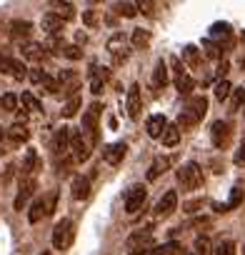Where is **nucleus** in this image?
Returning <instances> with one entry per match:
<instances>
[{
	"label": "nucleus",
	"mask_w": 245,
	"mask_h": 255,
	"mask_svg": "<svg viewBox=\"0 0 245 255\" xmlns=\"http://www.w3.org/2000/svg\"><path fill=\"white\" fill-rule=\"evenodd\" d=\"M205 113H208V98L205 95H195L185 108H183V113L178 115V128H190V125H195V123H200L203 118H205Z\"/></svg>",
	"instance_id": "obj_1"
},
{
	"label": "nucleus",
	"mask_w": 245,
	"mask_h": 255,
	"mask_svg": "<svg viewBox=\"0 0 245 255\" xmlns=\"http://www.w3.org/2000/svg\"><path fill=\"white\" fill-rule=\"evenodd\" d=\"M125 248H128V255H145V253H153L158 245H155V240H153V230L145 228V230H135V233L128 238Z\"/></svg>",
	"instance_id": "obj_2"
},
{
	"label": "nucleus",
	"mask_w": 245,
	"mask_h": 255,
	"mask_svg": "<svg viewBox=\"0 0 245 255\" xmlns=\"http://www.w3.org/2000/svg\"><path fill=\"white\" fill-rule=\"evenodd\" d=\"M178 183L183 190H198L203 185V170L198 163H185L178 170Z\"/></svg>",
	"instance_id": "obj_3"
},
{
	"label": "nucleus",
	"mask_w": 245,
	"mask_h": 255,
	"mask_svg": "<svg viewBox=\"0 0 245 255\" xmlns=\"http://www.w3.org/2000/svg\"><path fill=\"white\" fill-rule=\"evenodd\" d=\"M103 115V105L95 100L88 105V110L83 113V135L90 138V143H98V120Z\"/></svg>",
	"instance_id": "obj_4"
},
{
	"label": "nucleus",
	"mask_w": 245,
	"mask_h": 255,
	"mask_svg": "<svg viewBox=\"0 0 245 255\" xmlns=\"http://www.w3.org/2000/svg\"><path fill=\"white\" fill-rule=\"evenodd\" d=\"M73 238H75L73 220H68V218L58 220L55 228H53V245H55V250H65V248H70Z\"/></svg>",
	"instance_id": "obj_5"
},
{
	"label": "nucleus",
	"mask_w": 245,
	"mask_h": 255,
	"mask_svg": "<svg viewBox=\"0 0 245 255\" xmlns=\"http://www.w3.org/2000/svg\"><path fill=\"white\" fill-rule=\"evenodd\" d=\"M70 155L75 163H85L90 158V143L83 138V130H73V128H70Z\"/></svg>",
	"instance_id": "obj_6"
},
{
	"label": "nucleus",
	"mask_w": 245,
	"mask_h": 255,
	"mask_svg": "<svg viewBox=\"0 0 245 255\" xmlns=\"http://www.w3.org/2000/svg\"><path fill=\"white\" fill-rule=\"evenodd\" d=\"M145 198H148L145 185H133V188L125 193V213H128V215H138L140 208L145 205Z\"/></svg>",
	"instance_id": "obj_7"
},
{
	"label": "nucleus",
	"mask_w": 245,
	"mask_h": 255,
	"mask_svg": "<svg viewBox=\"0 0 245 255\" xmlns=\"http://www.w3.org/2000/svg\"><path fill=\"white\" fill-rule=\"evenodd\" d=\"M35 188H38V183H35V178H23L20 180V190H18V195H15V210H23L25 205H28V200L33 198V193H35Z\"/></svg>",
	"instance_id": "obj_8"
},
{
	"label": "nucleus",
	"mask_w": 245,
	"mask_h": 255,
	"mask_svg": "<svg viewBox=\"0 0 245 255\" xmlns=\"http://www.w3.org/2000/svg\"><path fill=\"white\" fill-rule=\"evenodd\" d=\"M210 138H213L215 148H225L228 140H230V125L225 120H215L213 128H210Z\"/></svg>",
	"instance_id": "obj_9"
},
{
	"label": "nucleus",
	"mask_w": 245,
	"mask_h": 255,
	"mask_svg": "<svg viewBox=\"0 0 245 255\" xmlns=\"http://www.w3.org/2000/svg\"><path fill=\"white\" fill-rule=\"evenodd\" d=\"M125 150H128L125 143H110V145L103 148V160L108 165H120L122 158H125Z\"/></svg>",
	"instance_id": "obj_10"
},
{
	"label": "nucleus",
	"mask_w": 245,
	"mask_h": 255,
	"mask_svg": "<svg viewBox=\"0 0 245 255\" xmlns=\"http://www.w3.org/2000/svg\"><path fill=\"white\" fill-rule=\"evenodd\" d=\"M25 65L20 63V60H13V58H3L0 55V73H5V75H10V78H15V80H23L25 78Z\"/></svg>",
	"instance_id": "obj_11"
},
{
	"label": "nucleus",
	"mask_w": 245,
	"mask_h": 255,
	"mask_svg": "<svg viewBox=\"0 0 245 255\" xmlns=\"http://www.w3.org/2000/svg\"><path fill=\"white\" fill-rule=\"evenodd\" d=\"M140 110H143V98H140V85L138 83H133L130 88H128V115L135 120L138 115H140Z\"/></svg>",
	"instance_id": "obj_12"
},
{
	"label": "nucleus",
	"mask_w": 245,
	"mask_h": 255,
	"mask_svg": "<svg viewBox=\"0 0 245 255\" xmlns=\"http://www.w3.org/2000/svg\"><path fill=\"white\" fill-rule=\"evenodd\" d=\"M175 205H178V193H175V190H168V193L158 200L155 215H158V218H168V215L175 210Z\"/></svg>",
	"instance_id": "obj_13"
},
{
	"label": "nucleus",
	"mask_w": 245,
	"mask_h": 255,
	"mask_svg": "<svg viewBox=\"0 0 245 255\" xmlns=\"http://www.w3.org/2000/svg\"><path fill=\"white\" fill-rule=\"evenodd\" d=\"M65 150H70V128H60L53 138V153L55 158H60Z\"/></svg>",
	"instance_id": "obj_14"
},
{
	"label": "nucleus",
	"mask_w": 245,
	"mask_h": 255,
	"mask_svg": "<svg viewBox=\"0 0 245 255\" xmlns=\"http://www.w3.org/2000/svg\"><path fill=\"white\" fill-rule=\"evenodd\" d=\"M165 128H168L165 115H150V118H148V123H145V130H148V135H150V138H163Z\"/></svg>",
	"instance_id": "obj_15"
},
{
	"label": "nucleus",
	"mask_w": 245,
	"mask_h": 255,
	"mask_svg": "<svg viewBox=\"0 0 245 255\" xmlns=\"http://www.w3.org/2000/svg\"><path fill=\"white\" fill-rule=\"evenodd\" d=\"M108 68H100V65H93V70H90V90L98 95V93H103V85H105V80H108Z\"/></svg>",
	"instance_id": "obj_16"
},
{
	"label": "nucleus",
	"mask_w": 245,
	"mask_h": 255,
	"mask_svg": "<svg viewBox=\"0 0 245 255\" xmlns=\"http://www.w3.org/2000/svg\"><path fill=\"white\" fill-rule=\"evenodd\" d=\"M63 23H65V20H63L58 13H45L40 25H43V30H45V33L55 35V33H60V30H63Z\"/></svg>",
	"instance_id": "obj_17"
},
{
	"label": "nucleus",
	"mask_w": 245,
	"mask_h": 255,
	"mask_svg": "<svg viewBox=\"0 0 245 255\" xmlns=\"http://www.w3.org/2000/svg\"><path fill=\"white\" fill-rule=\"evenodd\" d=\"M30 33H33V23H28V20H13L10 23V35L15 40H25V38H30Z\"/></svg>",
	"instance_id": "obj_18"
},
{
	"label": "nucleus",
	"mask_w": 245,
	"mask_h": 255,
	"mask_svg": "<svg viewBox=\"0 0 245 255\" xmlns=\"http://www.w3.org/2000/svg\"><path fill=\"white\" fill-rule=\"evenodd\" d=\"M165 85H168V65H165V60H158L155 70H153V88L163 90Z\"/></svg>",
	"instance_id": "obj_19"
},
{
	"label": "nucleus",
	"mask_w": 245,
	"mask_h": 255,
	"mask_svg": "<svg viewBox=\"0 0 245 255\" xmlns=\"http://www.w3.org/2000/svg\"><path fill=\"white\" fill-rule=\"evenodd\" d=\"M73 198H75V200H88V198H90V180H88V178L78 175V178L73 180Z\"/></svg>",
	"instance_id": "obj_20"
},
{
	"label": "nucleus",
	"mask_w": 245,
	"mask_h": 255,
	"mask_svg": "<svg viewBox=\"0 0 245 255\" xmlns=\"http://www.w3.org/2000/svg\"><path fill=\"white\" fill-rule=\"evenodd\" d=\"M170 168V158H155L153 160V165L148 168V180H155V178H160L165 170Z\"/></svg>",
	"instance_id": "obj_21"
},
{
	"label": "nucleus",
	"mask_w": 245,
	"mask_h": 255,
	"mask_svg": "<svg viewBox=\"0 0 245 255\" xmlns=\"http://www.w3.org/2000/svg\"><path fill=\"white\" fill-rule=\"evenodd\" d=\"M43 218H48V208H45V198H40V200H35L33 203V208H30V213H28V220L35 225V223H40Z\"/></svg>",
	"instance_id": "obj_22"
},
{
	"label": "nucleus",
	"mask_w": 245,
	"mask_h": 255,
	"mask_svg": "<svg viewBox=\"0 0 245 255\" xmlns=\"http://www.w3.org/2000/svg\"><path fill=\"white\" fill-rule=\"evenodd\" d=\"M160 140H163L165 148H175V145L180 143V128H178V125H168Z\"/></svg>",
	"instance_id": "obj_23"
},
{
	"label": "nucleus",
	"mask_w": 245,
	"mask_h": 255,
	"mask_svg": "<svg viewBox=\"0 0 245 255\" xmlns=\"http://www.w3.org/2000/svg\"><path fill=\"white\" fill-rule=\"evenodd\" d=\"M20 50H23V58H28V60H43V45L40 43H25V45H20Z\"/></svg>",
	"instance_id": "obj_24"
},
{
	"label": "nucleus",
	"mask_w": 245,
	"mask_h": 255,
	"mask_svg": "<svg viewBox=\"0 0 245 255\" xmlns=\"http://www.w3.org/2000/svg\"><path fill=\"white\" fill-rule=\"evenodd\" d=\"M20 100H23V110H33V113H40V110H43V103H40L33 93H28V90L20 95Z\"/></svg>",
	"instance_id": "obj_25"
},
{
	"label": "nucleus",
	"mask_w": 245,
	"mask_h": 255,
	"mask_svg": "<svg viewBox=\"0 0 245 255\" xmlns=\"http://www.w3.org/2000/svg\"><path fill=\"white\" fill-rule=\"evenodd\" d=\"M80 105H83L80 95H70V98H68V103L63 105V118H73V115H78Z\"/></svg>",
	"instance_id": "obj_26"
},
{
	"label": "nucleus",
	"mask_w": 245,
	"mask_h": 255,
	"mask_svg": "<svg viewBox=\"0 0 245 255\" xmlns=\"http://www.w3.org/2000/svg\"><path fill=\"white\" fill-rule=\"evenodd\" d=\"M35 165H38V153L35 150H28L25 153V160H23V178H33Z\"/></svg>",
	"instance_id": "obj_27"
},
{
	"label": "nucleus",
	"mask_w": 245,
	"mask_h": 255,
	"mask_svg": "<svg viewBox=\"0 0 245 255\" xmlns=\"http://www.w3.org/2000/svg\"><path fill=\"white\" fill-rule=\"evenodd\" d=\"M150 255H183V248H180V243H165V245H158Z\"/></svg>",
	"instance_id": "obj_28"
},
{
	"label": "nucleus",
	"mask_w": 245,
	"mask_h": 255,
	"mask_svg": "<svg viewBox=\"0 0 245 255\" xmlns=\"http://www.w3.org/2000/svg\"><path fill=\"white\" fill-rule=\"evenodd\" d=\"M183 60H185L190 68H198V65H200V53H198V48H195V45H185V48H183Z\"/></svg>",
	"instance_id": "obj_29"
},
{
	"label": "nucleus",
	"mask_w": 245,
	"mask_h": 255,
	"mask_svg": "<svg viewBox=\"0 0 245 255\" xmlns=\"http://www.w3.org/2000/svg\"><path fill=\"white\" fill-rule=\"evenodd\" d=\"M175 88H178V93H180V95H190V90L195 88V83H193V78L185 73V75L175 78Z\"/></svg>",
	"instance_id": "obj_30"
},
{
	"label": "nucleus",
	"mask_w": 245,
	"mask_h": 255,
	"mask_svg": "<svg viewBox=\"0 0 245 255\" xmlns=\"http://www.w3.org/2000/svg\"><path fill=\"white\" fill-rule=\"evenodd\" d=\"M122 45H125V38H122L120 33H115V35L108 40V50L115 55V60H120V50H122Z\"/></svg>",
	"instance_id": "obj_31"
},
{
	"label": "nucleus",
	"mask_w": 245,
	"mask_h": 255,
	"mask_svg": "<svg viewBox=\"0 0 245 255\" xmlns=\"http://www.w3.org/2000/svg\"><path fill=\"white\" fill-rule=\"evenodd\" d=\"M8 138H10L13 143H23V140H28V130H25L20 123H15L10 130H8Z\"/></svg>",
	"instance_id": "obj_32"
},
{
	"label": "nucleus",
	"mask_w": 245,
	"mask_h": 255,
	"mask_svg": "<svg viewBox=\"0 0 245 255\" xmlns=\"http://www.w3.org/2000/svg\"><path fill=\"white\" fill-rule=\"evenodd\" d=\"M130 40H133V45H135V48H145V45L150 43V33H148V30H143V28H135Z\"/></svg>",
	"instance_id": "obj_33"
},
{
	"label": "nucleus",
	"mask_w": 245,
	"mask_h": 255,
	"mask_svg": "<svg viewBox=\"0 0 245 255\" xmlns=\"http://www.w3.org/2000/svg\"><path fill=\"white\" fill-rule=\"evenodd\" d=\"M0 110H8V113L18 110V95H13V93H5L3 98H0Z\"/></svg>",
	"instance_id": "obj_34"
},
{
	"label": "nucleus",
	"mask_w": 245,
	"mask_h": 255,
	"mask_svg": "<svg viewBox=\"0 0 245 255\" xmlns=\"http://www.w3.org/2000/svg\"><path fill=\"white\" fill-rule=\"evenodd\" d=\"M115 10H118V15H125V18H135L138 15V5L135 3H118Z\"/></svg>",
	"instance_id": "obj_35"
},
{
	"label": "nucleus",
	"mask_w": 245,
	"mask_h": 255,
	"mask_svg": "<svg viewBox=\"0 0 245 255\" xmlns=\"http://www.w3.org/2000/svg\"><path fill=\"white\" fill-rule=\"evenodd\" d=\"M230 90H233V85H230L228 80H218V83H215V98H218V100H225V98L230 95Z\"/></svg>",
	"instance_id": "obj_36"
},
{
	"label": "nucleus",
	"mask_w": 245,
	"mask_h": 255,
	"mask_svg": "<svg viewBox=\"0 0 245 255\" xmlns=\"http://www.w3.org/2000/svg\"><path fill=\"white\" fill-rule=\"evenodd\" d=\"M210 35H213L215 40H223V38L228 40V38H230V28H228L225 23H215V25H213V33H210Z\"/></svg>",
	"instance_id": "obj_37"
},
{
	"label": "nucleus",
	"mask_w": 245,
	"mask_h": 255,
	"mask_svg": "<svg viewBox=\"0 0 245 255\" xmlns=\"http://www.w3.org/2000/svg\"><path fill=\"white\" fill-rule=\"evenodd\" d=\"M210 253V240L205 235L195 238V255H208Z\"/></svg>",
	"instance_id": "obj_38"
},
{
	"label": "nucleus",
	"mask_w": 245,
	"mask_h": 255,
	"mask_svg": "<svg viewBox=\"0 0 245 255\" xmlns=\"http://www.w3.org/2000/svg\"><path fill=\"white\" fill-rule=\"evenodd\" d=\"M215 255H235V243H233V240H223V243L215 248Z\"/></svg>",
	"instance_id": "obj_39"
},
{
	"label": "nucleus",
	"mask_w": 245,
	"mask_h": 255,
	"mask_svg": "<svg viewBox=\"0 0 245 255\" xmlns=\"http://www.w3.org/2000/svg\"><path fill=\"white\" fill-rule=\"evenodd\" d=\"M55 5L60 8V13H58V15H60L63 20H70V18H75V8H73L70 3H55Z\"/></svg>",
	"instance_id": "obj_40"
},
{
	"label": "nucleus",
	"mask_w": 245,
	"mask_h": 255,
	"mask_svg": "<svg viewBox=\"0 0 245 255\" xmlns=\"http://www.w3.org/2000/svg\"><path fill=\"white\" fill-rule=\"evenodd\" d=\"M63 55H65L68 60H80V58H83V50H80L78 45H65V48H63Z\"/></svg>",
	"instance_id": "obj_41"
},
{
	"label": "nucleus",
	"mask_w": 245,
	"mask_h": 255,
	"mask_svg": "<svg viewBox=\"0 0 245 255\" xmlns=\"http://www.w3.org/2000/svg\"><path fill=\"white\" fill-rule=\"evenodd\" d=\"M240 200H243V190H240V188H233V195H230V200L225 203V208H228V210H233V208H238V205H240Z\"/></svg>",
	"instance_id": "obj_42"
},
{
	"label": "nucleus",
	"mask_w": 245,
	"mask_h": 255,
	"mask_svg": "<svg viewBox=\"0 0 245 255\" xmlns=\"http://www.w3.org/2000/svg\"><path fill=\"white\" fill-rule=\"evenodd\" d=\"M170 68H173V75L175 78H180V75H185V70H183V63H180V58H170Z\"/></svg>",
	"instance_id": "obj_43"
},
{
	"label": "nucleus",
	"mask_w": 245,
	"mask_h": 255,
	"mask_svg": "<svg viewBox=\"0 0 245 255\" xmlns=\"http://www.w3.org/2000/svg\"><path fill=\"white\" fill-rule=\"evenodd\" d=\"M243 103H245V88H238L235 95H233V110H238Z\"/></svg>",
	"instance_id": "obj_44"
},
{
	"label": "nucleus",
	"mask_w": 245,
	"mask_h": 255,
	"mask_svg": "<svg viewBox=\"0 0 245 255\" xmlns=\"http://www.w3.org/2000/svg\"><path fill=\"white\" fill-rule=\"evenodd\" d=\"M30 80H33V83H45V80H48V75H45L43 70H38V68H35V70H30Z\"/></svg>",
	"instance_id": "obj_45"
},
{
	"label": "nucleus",
	"mask_w": 245,
	"mask_h": 255,
	"mask_svg": "<svg viewBox=\"0 0 245 255\" xmlns=\"http://www.w3.org/2000/svg\"><path fill=\"white\" fill-rule=\"evenodd\" d=\"M235 165H245V140H243V145L235 153Z\"/></svg>",
	"instance_id": "obj_46"
},
{
	"label": "nucleus",
	"mask_w": 245,
	"mask_h": 255,
	"mask_svg": "<svg viewBox=\"0 0 245 255\" xmlns=\"http://www.w3.org/2000/svg\"><path fill=\"white\" fill-rule=\"evenodd\" d=\"M153 8H155V5L148 3V0H145V3H138V10H143L145 15H153Z\"/></svg>",
	"instance_id": "obj_47"
},
{
	"label": "nucleus",
	"mask_w": 245,
	"mask_h": 255,
	"mask_svg": "<svg viewBox=\"0 0 245 255\" xmlns=\"http://www.w3.org/2000/svg\"><path fill=\"white\" fill-rule=\"evenodd\" d=\"M83 18H85V23H88V25H93V23H95V18H93V13H85Z\"/></svg>",
	"instance_id": "obj_48"
},
{
	"label": "nucleus",
	"mask_w": 245,
	"mask_h": 255,
	"mask_svg": "<svg viewBox=\"0 0 245 255\" xmlns=\"http://www.w3.org/2000/svg\"><path fill=\"white\" fill-rule=\"evenodd\" d=\"M5 135H8V130H3V128H0V140H3Z\"/></svg>",
	"instance_id": "obj_49"
},
{
	"label": "nucleus",
	"mask_w": 245,
	"mask_h": 255,
	"mask_svg": "<svg viewBox=\"0 0 245 255\" xmlns=\"http://www.w3.org/2000/svg\"><path fill=\"white\" fill-rule=\"evenodd\" d=\"M43 255H50V253H48V250H45V253H43Z\"/></svg>",
	"instance_id": "obj_50"
},
{
	"label": "nucleus",
	"mask_w": 245,
	"mask_h": 255,
	"mask_svg": "<svg viewBox=\"0 0 245 255\" xmlns=\"http://www.w3.org/2000/svg\"><path fill=\"white\" fill-rule=\"evenodd\" d=\"M193 255H195V253H193Z\"/></svg>",
	"instance_id": "obj_51"
}]
</instances>
